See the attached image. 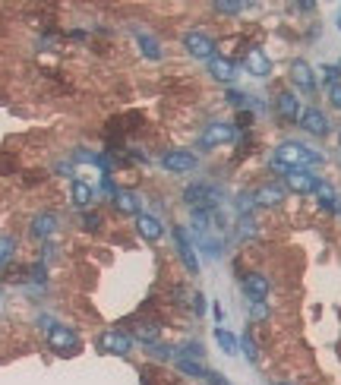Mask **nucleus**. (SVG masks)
<instances>
[{
	"instance_id": "1",
	"label": "nucleus",
	"mask_w": 341,
	"mask_h": 385,
	"mask_svg": "<svg viewBox=\"0 0 341 385\" xmlns=\"http://www.w3.org/2000/svg\"><path fill=\"white\" fill-rule=\"evenodd\" d=\"M316 165H326V155L310 149L301 139H281L272 151V167L275 171H313Z\"/></svg>"
},
{
	"instance_id": "2",
	"label": "nucleus",
	"mask_w": 341,
	"mask_h": 385,
	"mask_svg": "<svg viewBox=\"0 0 341 385\" xmlns=\"http://www.w3.org/2000/svg\"><path fill=\"white\" fill-rule=\"evenodd\" d=\"M184 202L193 212H219V206L225 202V190L209 180H196L184 190Z\"/></svg>"
},
{
	"instance_id": "3",
	"label": "nucleus",
	"mask_w": 341,
	"mask_h": 385,
	"mask_svg": "<svg viewBox=\"0 0 341 385\" xmlns=\"http://www.w3.org/2000/svg\"><path fill=\"white\" fill-rule=\"evenodd\" d=\"M237 136H240V130L234 126V120H209L196 136V149L215 151V149H221V145H231Z\"/></svg>"
},
{
	"instance_id": "4",
	"label": "nucleus",
	"mask_w": 341,
	"mask_h": 385,
	"mask_svg": "<svg viewBox=\"0 0 341 385\" xmlns=\"http://www.w3.org/2000/svg\"><path fill=\"white\" fill-rule=\"evenodd\" d=\"M45 341H48V347L54 354H61V357H73V354L82 351L79 331H76L73 325H67V322H54V325H51L48 335H45Z\"/></svg>"
},
{
	"instance_id": "5",
	"label": "nucleus",
	"mask_w": 341,
	"mask_h": 385,
	"mask_svg": "<svg viewBox=\"0 0 341 385\" xmlns=\"http://www.w3.org/2000/svg\"><path fill=\"white\" fill-rule=\"evenodd\" d=\"M180 44H184V51L193 57V60L209 63L212 57H219V42H215L205 28H187V32L180 35Z\"/></svg>"
},
{
	"instance_id": "6",
	"label": "nucleus",
	"mask_w": 341,
	"mask_h": 385,
	"mask_svg": "<svg viewBox=\"0 0 341 385\" xmlns=\"http://www.w3.org/2000/svg\"><path fill=\"white\" fill-rule=\"evenodd\" d=\"M199 167V155L190 149H168L161 155V171L170 177H187Z\"/></svg>"
},
{
	"instance_id": "7",
	"label": "nucleus",
	"mask_w": 341,
	"mask_h": 385,
	"mask_svg": "<svg viewBox=\"0 0 341 385\" xmlns=\"http://www.w3.org/2000/svg\"><path fill=\"white\" fill-rule=\"evenodd\" d=\"M170 237H174V249H177V259L184 262V268L190 272V275H199L196 243L190 240V231H187V224H174V227H170Z\"/></svg>"
},
{
	"instance_id": "8",
	"label": "nucleus",
	"mask_w": 341,
	"mask_h": 385,
	"mask_svg": "<svg viewBox=\"0 0 341 385\" xmlns=\"http://www.w3.org/2000/svg\"><path fill=\"white\" fill-rule=\"evenodd\" d=\"M98 347H102L104 354H114V357H130L136 341H133L130 331H123V329H104L102 335H98Z\"/></svg>"
},
{
	"instance_id": "9",
	"label": "nucleus",
	"mask_w": 341,
	"mask_h": 385,
	"mask_svg": "<svg viewBox=\"0 0 341 385\" xmlns=\"http://www.w3.org/2000/svg\"><path fill=\"white\" fill-rule=\"evenodd\" d=\"M57 231H61V215L51 212V208L35 212L32 221H29V237H32V240H38V243H48Z\"/></svg>"
},
{
	"instance_id": "10",
	"label": "nucleus",
	"mask_w": 341,
	"mask_h": 385,
	"mask_svg": "<svg viewBox=\"0 0 341 385\" xmlns=\"http://www.w3.org/2000/svg\"><path fill=\"white\" fill-rule=\"evenodd\" d=\"M281 183L287 192H297V196H316L319 190V174L313 171H285L281 174Z\"/></svg>"
},
{
	"instance_id": "11",
	"label": "nucleus",
	"mask_w": 341,
	"mask_h": 385,
	"mask_svg": "<svg viewBox=\"0 0 341 385\" xmlns=\"http://www.w3.org/2000/svg\"><path fill=\"white\" fill-rule=\"evenodd\" d=\"M244 69L253 79H269V76H272V57L266 54V48L250 44V48L244 51Z\"/></svg>"
},
{
	"instance_id": "12",
	"label": "nucleus",
	"mask_w": 341,
	"mask_h": 385,
	"mask_svg": "<svg viewBox=\"0 0 341 385\" xmlns=\"http://www.w3.org/2000/svg\"><path fill=\"white\" fill-rule=\"evenodd\" d=\"M287 79H291V85L301 95H313L316 92V73H313V67H310L307 60H291V67H287Z\"/></svg>"
},
{
	"instance_id": "13",
	"label": "nucleus",
	"mask_w": 341,
	"mask_h": 385,
	"mask_svg": "<svg viewBox=\"0 0 341 385\" xmlns=\"http://www.w3.org/2000/svg\"><path fill=\"white\" fill-rule=\"evenodd\" d=\"M297 126H301L307 136H316V139H326L328 133H332V124H328V117H326V110L322 108H303Z\"/></svg>"
},
{
	"instance_id": "14",
	"label": "nucleus",
	"mask_w": 341,
	"mask_h": 385,
	"mask_svg": "<svg viewBox=\"0 0 341 385\" xmlns=\"http://www.w3.org/2000/svg\"><path fill=\"white\" fill-rule=\"evenodd\" d=\"M272 108H275V114H278L285 124H297V120H301V114H303L301 98H297V92H291V89H281L278 95H275Z\"/></svg>"
},
{
	"instance_id": "15",
	"label": "nucleus",
	"mask_w": 341,
	"mask_h": 385,
	"mask_svg": "<svg viewBox=\"0 0 341 385\" xmlns=\"http://www.w3.org/2000/svg\"><path fill=\"white\" fill-rule=\"evenodd\" d=\"M240 288H244V297L250 303H260L272 294V281H269L266 272H246L244 281H240Z\"/></svg>"
},
{
	"instance_id": "16",
	"label": "nucleus",
	"mask_w": 341,
	"mask_h": 385,
	"mask_svg": "<svg viewBox=\"0 0 341 385\" xmlns=\"http://www.w3.org/2000/svg\"><path fill=\"white\" fill-rule=\"evenodd\" d=\"M95 196H98V190L92 183H86V180H73V183H70V206H73L76 212H89Z\"/></svg>"
},
{
	"instance_id": "17",
	"label": "nucleus",
	"mask_w": 341,
	"mask_h": 385,
	"mask_svg": "<svg viewBox=\"0 0 341 385\" xmlns=\"http://www.w3.org/2000/svg\"><path fill=\"white\" fill-rule=\"evenodd\" d=\"M287 190L281 183H262L253 190V199H256V208H278L285 202Z\"/></svg>"
},
{
	"instance_id": "18",
	"label": "nucleus",
	"mask_w": 341,
	"mask_h": 385,
	"mask_svg": "<svg viewBox=\"0 0 341 385\" xmlns=\"http://www.w3.org/2000/svg\"><path fill=\"white\" fill-rule=\"evenodd\" d=\"M164 231H168V227H164V221L158 218V215H149V212H143L136 218V234L143 237L145 243H155V240H161L164 237Z\"/></svg>"
},
{
	"instance_id": "19",
	"label": "nucleus",
	"mask_w": 341,
	"mask_h": 385,
	"mask_svg": "<svg viewBox=\"0 0 341 385\" xmlns=\"http://www.w3.org/2000/svg\"><path fill=\"white\" fill-rule=\"evenodd\" d=\"M209 76L215 79V83L221 85H234V79H237V63L231 60V57H212L209 60Z\"/></svg>"
},
{
	"instance_id": "20",
	"label": "nucleus",
	"mask_w": 341,
	"mask_h": 385,
	"mask_svg": "<svg viewBox=\"0 0 341 385\" xmlns=\"http://www.w3.org/2000/svg\"><path fill=\"white\" fill-rule=\"evenodd\" d=\"M111 202H114L117 215H130V218H139V215H143V196H139L136 190H120Z\"/></svg>"
},
{
	"instance_id": "21",
	"label": "nucleus",
	"mask_w": 341,
	"mask_h": 385,
	"mask_svg": "<svg viewBox=\"0 0 341 385\" xmlns=\"http://www.w3.org/2000/svg\"><path fill=\"white\" fill-rule=\"evenodd\" d=\"M136 44H139V54L145 60H161L164 51H161V42H158L152 32H136Z\"/></svg>"
},
{
	"instance_id": "22",
	"label": "nucleus",
	"mask_w": 341,
	"mask_h": 385,
	"mask_svg": "<svg viewBox=\"0 0 341 385\" xmlns=\"http://www.w3.org/2000/svg\"><path fill=\"white\" fill-rule=\"evenodd\" d=\"M130 335H133V341H143L145 347H152V344H158V338H161V325L158 322H136Z\"/></svg>"
},
{
	"instance_id": "23",
	"label": "nucleus",
	"mask_w": 341,
	"mask_h": 385,
	"mask_svg": "<svg viewBox=\"0 0 341 385\" xmlns=\"http://www.w3.org/2000/svg\"><path fill=\"white\" fill-rule=\"evenodd\" d=\"M316 199H319V208H326V212H338V206H341L338 192H335V186L328 183V180H319V190H316Z\"/></svg>"
},
{
	"instance_id": "24",
	"label": "nucleus",
	"mask_w": 341,
	"mask_h": 385,
	"mask_svg": "<svg viewBox=\"0 0 341 385\" xmlns=\"http://www.w3.org/2000/svg\"><path fill=\"white\" fill-rule=\"evenodd\" d=\"M215 344H219V347L228 354V357L240 354V338L234 335V331H228L225 325H219V329H215Z\"/></svg>"
},
{
	"instance_id": "25",
	"label": "nucleus",
	"mask_w": 341,
	"mask_h": 385,
	"mask_svg": "<svg viewBox=\"0 0 341 385\" xmlns=\"http://www.w3.org/2000/svg\"><path fill=\"white\" fill-rule=\"evenodd\" d=\"M16 249H19V240L13 234H0V268L16 259Z\"/></svg>"
},
{
	"instance_id": "26",
	"label": "nucleus",
	"mask_w": 341,
	"mask_h": 385,
	"mask_svg": "<svg viewBox=\"0 0 341 385\" xmlns=\"http://www.w3.org/2000/svg\"><path fill=\"white\" fill-rule=\"evenodd\" d=\"M174 366H177L184 376H190V379H205V372H209L199 360H187V357H174Z\"/></svg>"
},
{
	"instance_id": "27",
	"label": "nucleus",
	"mask_w": 341,
	"mask_h": 385,
	"mask_svg": "<svg viewBox=\"0 0 341 385\" xmlns=\"http://www.w3.org/2000/svg\"><path fill=\"white\" fill-rule=\"evenodd\" d=\"M104 227V215L102 212H82V231H89V234H98Z\"/></svg>"
},
{
	"instance_id": "28",
	"label": "nucleus",
	"mask_w": 341,
	"mask_h": 385,
	"mask_svg": "<svg viewBox=\"0 0 341 385\" xmlns=\"http://www.w3.org/2000/svg\"><path fill=\"white\" fill-rule=\"evenodd\" d=\"M174 357H187V360H199V363H203L205 347L199 341H187L184 347H177V354H174Z\"/></svg>"
},
{
	"instance_id": "29",
	"label": "nucleus",
	"mask_w": 341,
	"mask_h": 385,
	"mask_svg": "<svg viewBox=\"0 0 341 385\" xmlns=\"http://www.w3.org/2000/svg\"><path fill=\"white\" fill-rule=\"evenodd\" d=\"M322 83L326 85H338L341 83V63H322Z\"/></svg>"
},
{
	"instance_id": "30",
	"label": "nucleus",
	"mask_w": 341,
	"mask_h": 385,
	"mask_svg": "<svg viewBox=\"0 0 341 385\" xmlns=\"http://www.w3.org/2000/svg\"><path fill=\"white\" fill-rule=\"evenodd\" d=\"M240 351L246 354V360H250V363H260V347H256V341H253L250 331L240 338Z\"/></svg>"
},
{
	"instance_id": "31",
	"label": "nucleus",
	"mask_w": 341,
	"mask_h": 385,
	"mask_svg": "<svg viewBox=\"0 0 341 385\" xmlns=\"http://www.w3.org/2000/svg\"><path fill=\"white\" fill-rule=\"evenodd\" d=\"M244 10H253L250 3H234V0H221V3H215V13H225V16H237L244 13Z\"/></svg>"
},
{
	"instance_id": "32",
	"label": "nucleus",
	"mask_w": 341,
	"mask_h": 385,
	"mask_svg": "<svg viewBox=\"0 0 341 385\" xmlns=\"http://www.w3.org/2000/svg\"><path fill=\"white\" fill-rule=\"evenodd\" d=\"M269 316H272V313H269V303L266 300L250 303V319H253V322H266Z\"/></svg>"
},
{
	"instance_id": "33",
	"label": "nucleus",
	"mask_w": 341,
	"mask_h": 385,
	"mask_svg": "<svg viewBox=\"0 0 341 385\" xmlns=\"http://www.w3.org/2000/svg\"><path fill=\"white\" fill-rule=\"evenodd\" d=\"M145 351H149L155 360H174V347H168V344H161V341L152 344V347H145Z\"/></svg>"
},
{
	"instance_id": "34",
	"label": "nucleus",
	"mask_w": 341,
	"mask_h": 385,
	"mask_svg": "<svg viewBox=\"0 0 341 385\" xmlns=\"http://www.w3.org/2000/svg\"><path fill=\"white\" fill-rule=\"evenodd\" d=\"M253 124H256V114H253V110H237V117H234L237 130H250Z\"/></svg>"
},
{
	"instance_id": "35",
	"label": "nucleus",
	"mask_w": 341,
	"mask_h": 385,
	"mask_svg": "<svg viewBox=\"0 0 341 385\" xmlns=\"http://www.w3.org/2000/svg\"><path fill=\"white\" fill-rule=\"evenodd\" d=\"M205 306H209V303H205V297H203V294H199V290H196V294L190 297V310L196 313V316H205Z\"/></svg>"
},
{
	"instance_id": "36",
	"label": "nucleus",
	"mask_w": 341,
	"mask_h": 385,
	"mask_svg": "<svg viewBox=\"0 0 341 385\" xmlns=\"http://www.w3.org/2000/svg\"><path fill=\"white\" fill-rule=\"evenodd\" d=\"M328 104L335 110H341V83L338 85H328Z\"/></svg>"
},
{
	"instance_id": "37",
	"label": "nucleus",
	"mask_w": 341,
	"mask_h": 385,
	"mask_svg": "<svg viewBox=\"0 0 341 385\" xmlns=\"http://www.w3.org/2000/svg\"><path fill=\"white\" fill-rule=\"evenodd\" d=\"M205 382H209V385H231L225 376H221V372H212V370L205 372Z\"/></svg>"
},
{
	"instance_id": "38",
	"label": "nucleus",
	"mask_w": 341,
	"mask_h": 385,
	"mask_svg": "<svg viewBox=\"0 0 341 385\" xmlns=\"http://www.w3.org/2000/svg\"><path fill=\"white\" fill-rule=\"evenodd\" d=\"M54 171L61 174V177H70V174H73V161H70V165H67V161H61V165H54Z\"/></svg>"
},
{
	"instance_id": "39",
	"label": "nucleus",
	"mask_w": 341,
	"mask_h": 385,
	"mask_svg": "<svg viewBox=\"0 0 341 385\" xmlns=\"http://www.w3.org/2000/svg\"><path fill=\"white\" fill-rule=\"evenodd\" d=\"M297 10H301V13H313L316 3H297Z\"/></svg>"
},
{
	"instance_id": "40",
	"label": "nucleus",
	"mask_w": 341,
	"mask_h": 385,
	"mask_svg": "<svg viewBox=\"0 0 341 385\" xmlns=\"http://www.w3.org/2000/svg\"><path fill=\"white\" fill-rule=\"evenodd\" d=\"M335 26H338V28H341V7H338V19H335Z\"/></svg>"
},
{
	"instance_id": "41",
	"label": "nucleus",
	"mask_w": 341,
	"mask_h": 385,
	"mask_svg": "<svg viewBox=\"0 0 341 385\" xmlns=\"http://www.w3.org/2000/svg\"><path fill=\"white\" fill-rule=\"evenodd\" d=\"M275 385H291V382H275Z\"/></svg>"
},
{
	"instance_id": "42",
	"label": "nucleus",
	"mask_w": 341,
	"mask_h": 385,
	"mask_svg": "<svg viewBox=\"0 0 341 385\" xmlns=\"http://www.w3.org/2000/svg\"><path fill=\"white\" fill-rule=\"evenodd\" d=\"M338 145H341V130H338Z\"/></svg>"
},
{
	"instance_id": "43",
	"label": "nucleus",
	"mask_w": 341,
	"mask_h": 385,
	"mask_svg": "<svg viewBox=\"0 0 341 385\" xmlns=\"http://www.w3.org/2000/svg\"><path fill=\"white\" fill-rule=\"evenodd\" d=\"M338 215H341V206H338Z\"/></svg>"
}]
</instances>
